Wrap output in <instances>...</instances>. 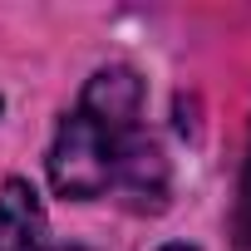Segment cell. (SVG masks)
<instances>
[{"label": "cell", "mask_w": 251, "mask_h": 251, "mask_svg": "<svg viewBox=\"0 0 251 251\" xmlns=\"http://www.w3.org/2000/svg\"><path fill=\"white\" fill-rule=\"evenodd\" d=\"M54 251H84V246H54Z\"/></svg>", "instance_id": "5"}, {"label": "cell", "mask_w": 251, "mask_h": 251, "mask_svg": "<svg viewBox=\"0 0 251 251\" xmlns=\"http://www.w3.org/2000/svg\"><path fill=\"white\" fill-rule=\"evenodd\" d=\"M163 251H197V246H163Z\"/></svg>", "instance_id": "4"}, {"label": "cell", "mask_w": 251, "mask_h": 251, "mask_svg": "<svg viewBox=\"0 0 251 251\" xmlns=\"http://www.w3.org/2000/svg\"><path fill=\"white\" fill-rule=\"evenodd\" d=\"M143 84L128 64L99 69L74 113H64L54 148H50V182L59 197L89 202L103 192L128 197L138 212H158L168 197V163L158 143L138 128Z\"/></svg>", "instance_id": "1"}, {"label": "cell", "mask_w": 251, "mask_h": 251, "mask_svg": "<svg viewBox=\"0 0 251 251\" xmlns=\"http://www.w3.org/2000/svg\"><path fill=\"white\" fill-rule=\"evenodd\" d=\"M0 251H45V207L20 177L0 187Z\"/></svg>", "instance_id": "2"}, {"label": "cell", "mask_w": 251, "mask_h": 251, "mask_svg": "<svg viewBox=\"0 0 251 251\" xmlns=\"http://www.w3.org/2000/svg\"><path fill=\"white\" fill-rule=\"evenodd\" d=\"M236 226L251 241V153H246V173H241V212H236Z\"/></svg>", "instance_id": "3"}]
</instances>
